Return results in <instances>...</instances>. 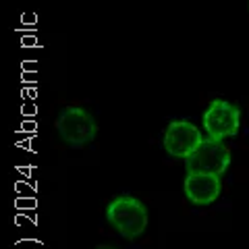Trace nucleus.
<instances>
[{"label": "nucleus", "instance_id": "nucleus-5", "mask_svg": "<svg viewBox=\"0 0 249 249\" xmlns=\"http://www.w3.org/2000/svg\"><path fill=\"white\" fill-rule=\"evenodd\" d=\"M204 142L199 129L189 121H173L164 131V150L173 158H189Z\"/></svg>", "mask_w": 249, "mask_h": 249}, {"label": "nucleus", "instance_id": "nucleus-4", "mask_svg": "<svg viewBox=\"0 0 249 249\" xmlns=\"http://www.w3.org/2000/svg\"><path fill=\"white\" fill-rule=\"evenodd\" d=\"M241 127V110L227 102V100H214L210 102L204 112V129L210 139L224 142L227 137H235Z\"/></svg>", "mask_w": 249, "mask_h": 249}, {"label": "nucleus", "instance_id": "nucleus-2", "mask_svg": "<svg viewBox=\"0 0 249 249\" xmlns=\"http://www.w3.org/2000/svg\"><path fill=\"white\" fill-rule=\"evenodd\" d=\"M56 131L58 137L71 147H83L88 145L98 133V123L85 108L69 106L65 108L56 119Z\"/></svg>", "mask_w": 249, "mask_h": 249}, {"label": "nucleus", "instance_id": "nucleus-1", "mask_svg": "<svg viewBox=\"0 0 249 249\" xmlns=\"http://www.w3.org/2000/svg\"><path fill=\"white\" fill-rule=\"evenodd\" d=\"M108 224L127 241L142 237L147 229V208L143 201L131 196L114 197L106 208Z\"/></svg>", "mask_w": 249, "mask_h": 249}, {"label": "nucleus", "instance_id": "nucleus-7", "mask_svg": "<svg viewBox=\"0 0 249 249\" xmlns=\"http://www.w3.org/2000/svg\"><path fill=\"white\" fill-rule=\"evenodd\" d=\"M96 249H116V247H112V245H98Z\"/></svg>", "mask_w": 249, "mask_h": 249}, {"label": "nucleus", "instance_id": "nucleus-6", "mask_svg": "<svg viewBox=\"0 0 249 249\" xmlns=\"http://www.w3.org/2000/svg\"><path fill=\"white\" fill-rule=\"evenodd\" d=\"M222 183L214 175H187L183 183L185 197L196 206H210L220 196Z\"/></svg>", "mask_w": 249, "mask_h": 249}, {"label": "nucleus", "instance_id": "nucleus-3", "mask_svg": "<svg viewBox=\"0 0 249 249\" xmlns=\"http://www.w3.org/2000/svg\"><path fill=\"white\" fill-rule=\"evenodd\" d=\"M231 166V152L222 142L206 137L199 147L185 160L187 175H214L222 177Z\"/></svg>", "mask_w": 249, "mask_h": 249}]
</instances>
